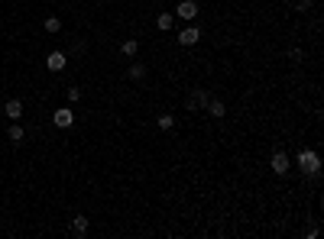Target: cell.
Here are the masks:
<instances>
[{
	"mask_svg": "<svg viewBox=\"0 0 324 239\" xmlns=\"http://www.w3.org/2000/svg\"><path fill=\"white\" fill-rule=\"evenodd\" d=\"M65 65H68L65 52H49V55H46V68H49V72H62Z\"/></svg>",
	"mask_w": 324,
	"mask_h": 239,
	"instance_id": "7",
	"label": "cell"
},
{
	"mask_svg": "<svg viewBox=\"0 0 324 239\" xmlns=\"http://www.w3.org/2000/svg\"><path fill=\"white\" fill-rule=\"evenodd\" d=\"M42 26H46V32H58V29H62V20H58V16H46Z\"/></svg>",
	"mask_w": 324,
	"mask_h": 239,
	"instance_id": "16",
	"label": "cell"
},
{
	"mask_svg": "<svg viewBox=\"0 0 324 239\" xmlns=\"http://www.w3.org/2000/svg\"><path fill=\"white\" fill-rule=\"evenodd\" d=\"M201 42V29L198 26H185V29L179 32V46H198Z\"/></svg>",
	"mask_w": 324,
	"mask_h": 239,
	"instance_id": "5",
	"label": "cell"
},
{
	"mask_svg": "<svg viewBox=\"0 0 324 239\" xmlns=\"http://www.w3.org/2000/svg\"><path fill=\"white\" fill-rule=\"evenodd\" d=\"M156 123H159V129H175V117H172V113H159Z\"/></svg>",
	"mask_w": 324,
	"mask_h": 239,
	"instance_id": "15",
	"label": "cell"
},
{
	"mask_svg": "<svg viewBox=\"0 0 324 239\" xmlns=\"http://www.w3.org/2000/svg\"><path fill=\"white\" fill-rule=\"evenodd\" d=\"M295 162H299L302 175H314V172H321V158H318V152H314V149H302Z\"/></svg>",
	"mask_w": 324,
	"mask_h": 239,
	"instance_id": "1",
	"label": "cell"
},
{
	"mask_svg": "<svg viewBox=\"0 0 324 239\" xmlns=\"http://www.w3.org/2000/svg\"><path fill=\"white\" fill-rule=\"evenodd\" d=\"M208 100H211V97H208V91H204V87H195V91H191V97L185 100V107H188L191 113H195L198 107L204 110V107H208Z\"/></svg>",
	"mask_w": 324,
	"mask_h": 239,
	"instance_id": "3",
	"label": "cell"
},
{
	"mask_svg": "<svg viewBox=\"0 0 324 239\" xmlns=\"http://www.w3.org/2000/svg\"><path fill=\"white\" fill-rule=\"evenodd\" d=\"M198 13H201V4H198V0H182V4L175 7V16H182V20H195Z\"/></svg>",
	"mask_w": 324,
	"mask_h": 239,
	"instance_id": "2",
	"label": "cell"
},
{
	"mask_svg": "<svg viewBox=\"0 0 324 239\" xmlns=\"http://www.w3.org/2000/svg\"><path fill=\"white\" fill-rule=\"evenodd\" d=\"M136 52H139V42H136V39H124V42H120V55L136 58Z\"/></svg>",
	"mask_w": 324,
	"mask_h": 239,
	"instance_id": "13",
	"label": "cell"
},
{
	"mask_svg": "<svg viewBox=\"0 0 324 239\" xmlns=\"http://www.w3.org/2000/svg\"><path fill=\"white\" fill-rule=\"evenodd\" d=\"M87 226H91V223H87L84 214H75V217H72V236L84 239V236H87Z\"/></svg>",
	"mask_w": 324,
	"mask_h": 239,
	"instance_id": "8",
	"label": "cell"
},
{
	"mask_svg": "<svg viewBox=\"0 0 324 239\" xmlns=\"http://www.w3.org/2000/svg\"><path fill=\"white\" fill-rule=\"evenodd\" d=\"M172 26H175V16H172L169 10H162L159 16H156V29H159V32H169Z\"/></svg>",
	"mask_w": 324,
	"mask_h": 239,
	"instance_id": "11",
	"label": "cell"
},
{
	"mask_svg": "<svg viewBox=\"0 0 324 239\" xmlns=\"http://www.w3.org/2000/svg\"><path fill=\"white\" fill-rule=\"evenodd\" d=\"M7 139H10L13 146H23V139H26V132H23V126H16V123H13V126H10V132H7Z\"/></svg>",
	"mask_w": 324,
	"mask_h": 239,
	"instance_id": "14",
	"label": "cell"
},
{
	"mask_svg": "<svg viewBox=\"0 0 324 239\" xmlns=\"http://www.w3.org/2000/svg\"><path fill=\"white\" fill-rule=\"evenodd\" d=\"M127 75H130V81H146V75H150V68H146L143 61H133Z\"/></svg>",
	"mask_w": 324,
	"mask_h": 239,
	"instance_id": "12",
	"label": "cell"
},
{
	"mask_svg": "<svg viewBox=\"0 0 324 239\" xmlns=\"http://www.w3.org/2000/svg\"><path fill=\"white\" fill-rule=\"evenodd\" d=\"M65 97H68V100H78V97H81V91H78V87H65Z\"/></svg>",
	"mask_w": 324,
	"mask_h": 239,
	"instance_id": "17",
	"label": "cell"
},
{
	"mask_svg": "<svg viewBox=\"0 0 324 239\" xmlns=\"http://www.w3.org/2000/svg\"><path fill=\"white\" fill-rule=\"evenodd\" d=\"M208 117H214V120H224L227 117V104L224 100H208Z\"/></svg>",
	"mask_w": 324,
	"mask_h": 239,
	"instance_id": "9",
	"label": "cell"
},
{
	"mask_svg": "<svg viewBox=\"0 0 324 239\" xmlns=\"http://www.w3.org/2000/svg\"><path fill=\"white\" fill-rule=\"evenodd\" d=\"M52 123H55L58 129H72V123H75V113H72V107H58L55 113H52Z\"/></svg>",
	"mask_w": 324,
	"mask_h": 239,
	"instance_id": "4",
	"label": "cell"
},
{
	"mask_svg": "<svg viewBox=\"0 0 324 239\" xmlns=\"http://www.w3.org/2000/svg\"><path fill=\"white\" fill-rule=\"evenodd\" d=\"M269 165H273V172H276V175H285L288 168H292V165H288V155L282 152V149H279V152H273V158H269Z\"/></svg>",
	"mask_w": 324,
	"mask_h": 239,
	"instance_id": "6",
	"label": "cell"
},
{
	"mask_svg": "<svg viewBox=\"0 0 324 239\" xmlns=\"http://www.w3.org/2000/svg\"><path fill=\"white\" fill-rule=\"evenodd\" d=\"M4 113H7L10 120H20V117H23V100L10 97V100H7V107H4Z\"/></svg>",
	"mask_w": 324,
	"mask_h": 239,
	"instance_id": "10",
	"label": "cell"
}]
</instances>
